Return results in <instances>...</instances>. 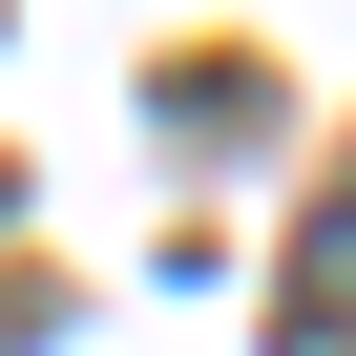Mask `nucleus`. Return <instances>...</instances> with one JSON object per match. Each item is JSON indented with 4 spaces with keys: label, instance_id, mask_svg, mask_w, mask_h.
<instances>
[{
    "label": "nucleus",
    "instance_id": "nucleus-1",
    "mask_svg": "<svg viewBox=\"0 0 356 356\" xmlns=\"http://www.w3.org/2000/svg\"><path fill=\"white\" fill-rule=\"evenodd\" d=\"M293 335H314V356L356 335V189H335V210H314V252H293Z\"/></svg>",
    "mask_w": 356,
    "mask_h": 356
}]
</instances>
